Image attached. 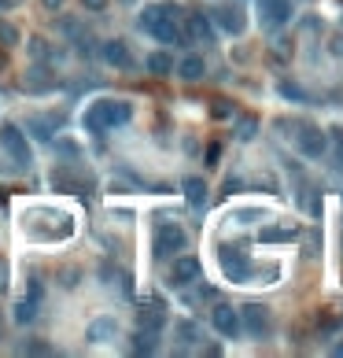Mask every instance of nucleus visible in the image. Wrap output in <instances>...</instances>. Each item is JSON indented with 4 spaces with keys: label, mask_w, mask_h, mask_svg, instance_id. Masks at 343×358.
I'll return each instance as SVG.
<instances>
[{
    "label": "nucleus",
    "mask_w": 343,
    "mask_h": 358,
    "mask_svg": "<svg viewBox=\"0 0 343 358\" xmlns=\"http://www.w3.org/2000/svg\"><path fill=\"white\" fill-rule=\"evenodd\" d=\"M177 4H155V8H144L140 11V27L148 30L159 45H177L184 41V33L177 27Z\"/></svg>",
    "instance_id": "obj_1"
},
{
    "label": "nucleus",
    "mask_w": 343,
    "mask_h": 358,
    "mask_svg": "<svg viewBox=\"0 0 343 358\" xmlns=\"http://www.w3.org/2000/svg\"><path fill=\"white\" fill-rule=\"evenodd\" d=\"M148 70L155 74V78H166V74L174 70V59H170L166 52H152L148 56Z\"/></svg>",
    "instance_id": "obj_21"
},
{
    "label": "nucleus",
    "mask_w": 343,
    "mask_h": 358,
    "mask_svg": "<svg viewBox=\"0 0 343 358\" xmlns=\"http://www.w3.org/2000/svg\"><path fill=\"white\" fill-rule=\"evenodd\" d=\"M333 140H336V166L343 170V130H333Z\"/></svg>",
    "instance_id": "obj_29"
},
{
    "label": "nucleus",
    "mask_w": 343,
    "mask_h": 358,
    "mask_svg": "<svg viewBox=\"0 0 343 358\" xmlns=\"http://www.w3.org/2000/svg\"><path fill=\"white\" fill-rule=\"evenodd\" d=\"M258 237H262V240H292L295 229H277V225H270V229H262Z\"/></svg>",
    "instance_id": "obj_24"
},
{
    "label": "nucleus",
    "mask_w": 343,
    "mask_h": 358,
    "mask_svg": "<svg viewBox=\"0 0 343 358\" xmlns=\"http://www.w3.org/2000/svg\"><path fill=\"white\" fill-rule=\"evenodd\" d=\"M240 325L251 332V336H270L273 318H270V311H266L262 303H247L244 311H240Z\"/></svg>",
    "instance_id": "obj_8"
},
{
    "label": "nucleus",
    "mask_w": 343,
    "mask_h": 358,
    "mask_svg": "<svg viewBox=\"0 0 343 358\" xmlns=\"http://www.w3.org/2000/svg\"><path fill=\"white\" fill-rule=\"evenodd\" d=\"M129 348H133V355H152V351H159V332H155V329H140Z\"/></svg>",
    "instance_id": "obj_19"
},
{
    "label": "nucleus",
    "mask_w": 343,
    "mask_h": 358,
    "mask_svg": "<svg viewBox=\"0 0 343 358\" xmlns=\"http://www.w3.org/2000/svg\"><path fill=\"white\" fill-rule=\"evenodd\" d=\"M255 119H240V126H236V137H240V140H251L255 137Z\"/></svg>",
    "instance_id": "obj_27"
},
{
    "label": "nucleus",
    "mask_w": 343,
    "mask_h": 358,
    "mask_svg": "<svg viewBox=\"0 0 343 358\" xmlns=\"http://www.w3.org/2000/svg\"><path fill=\"white\" fill-rule=\"evenodd\" d=\"M218 156H221V148L210 144V148H207V166H218Z\"/></svg>",
    "instance_id": "obj_30"
},
{
    "label": "nucleus",
    "mask_w": 343,
    "mask_h": 358,
    "mask_svg": "<svg viewBox=\"0 0 343 358\" xmlns=\"http://www.w3.org/2000/svg\"><path fill=\"white\" fill-rule=\"evenodd\" d=\"M100 59L108 63V67H118V70H129V63H133L126 41H103L100 45Z\"/></svg>",
    "instance_id": "obj_12"
},
{
    "label": "nucleus",
    "mask_w": 343,
    "mask_h": 358,
    "mask_svg": "<svg viewBox=\"0 0 343 358\" xmlns=\"http://www.w3.org/2000/svg\"><path fill=\"white\" fill-rule=\"evenodd\" d=\"M41 299H45V288H41V281H26V292L11 303V318H15L19 325H30L37 311H41Z\"/></svg>",
    "instance_id": "obj_3"
},
{
    "label": "nucleus",
    "mask_w": 343,
    "mask_h": 358,
    "mask_svg": "<svg viewBox=\"0 0 343 358\" xmlns=\"http://www.w3.org/2000/svg\"><path fill=\"white\" fill-rule=\"evenodd\" d=\"M258 15H262V27L277 30L292 19V0H258Z\"/></svg>",
    "instance_id": "obj_10"
},
{
    "label": "nucleus",
    "mask_w": 343,
    "mask_h": 358,
    "mask_svg": "<svg viewBox=\"0 0 343 358\" xmlns=\"http://www.w3.org/2000/svg\"><path fill=\"white\" fill-rule=\"evenodd\" d=\"M30 52H34V59H52V48H48V41H41V37L30 41Z\"/></svg>",
    "instance_id": "obj_25"
},
{
    "label": "nucleus",
    "mask_w": 343,
    "mask_h": 358,
    "mask_svg": "<svg viewBox=\"0 0 343 358\" xmlns=\"http://www.w3.org/2000/svg\"><path fill=\"white\" fill-rule=\"evenodd\" d=\"M184 196H189V203L196 211L203 207L207 203V185H203V177H189V181H184Z\"/></svg>",
    "instance_id": "obj_20"
},
{
    "label": "nucleus",
    "mask_w": 343,
    "mask_h": 358,
    "mask_svg": "<svg viewBox=\"0 0 343 358\" xmlns=\"http://www.w3.org/2000/svg\"><path fill=\"white\" fill-rule=\"evenodd\" d=\"M295 144H299V151H302L307 159H321L325 151H328V140H325V133L318 130V126H310V122H299Z\"/></svg>",
    "instance_id": "obj_6"
},
{
    "label": "nucleus",
    "mask_w": 343,
    "mask_h": 358,
    "mask_svg": "<svg viewBox=\"0 0 343 358\" xmlns=\"http://www.w3.org/2000/svg\"><path fill=\"white\" fill-rule=\"evenodd\" d=\"M41 4H45L48 11H59V8H63V0H41Z\"/></svg>",
    "instance_id": "obj_33"
},
{
    "label": "nucleus",
    "mask_w": 343,
    "mask_h": 358,
    "mask_svg": "<svg viewBox=\"0 0 343 358\" xmlns=\"http://www.w3.org/2000/svg\"><path fill=\"white\" fill-rule=\"evenodd\" d=\"M0 8H11V0H0Z\"/></svg>",
    "instance_id": "obj_34"
},
{
    "label": "nucleus",
    "mask_w": 343,
    "mask_h": 358,
    "mask_svg": "<svg viewBox=\"0 0 343 358\" xmlns=\"http://www.w3.org/2000/svg\"><path fill=\"white\" fill-rule=\"evenodd\" d=\"M163 322H166V303H163V299H148V303L137 311V325H140V329H155V332H159Z\"/></svg>",
    "instance_id": "obj_14"
},
{
    "label": "nucleus",
    "mask_w": 343,
    "mask_h": 358,
    "mask_svg": "<svg viewBox=\"0 0 343 358\" xmlns=\"http://www.w3.org/2000/svg\"><path fill=\"white\" fill-rule=\"evenodd\" d=\"M177 74L184 82H200L203 74H207V63H203V56H184L181 63H177Z\"/></svg>",
    "instance_id": "obj_18"
},
{
    "label": "nucleus",
    "mask_w": 343,
    "mask_h": 358,
    "mask_svg": "<svg viewBox=\"0 0 343 358\" xmlns=\"http://www.w3.org/2000/svg\"><path fill=\"white\" fill-rule=\"evenodd\" d=\"M85 336H89L92 343H100V340H115V336H118V322H115V318H96V322L89 325Z\"/></svg>",
    "instance_id": "obj_17"
},
{
    "label": "nucleus",
    "mask_w": 343,
    "mask_h": 358,
    "mask_svg": "<svg viewBox=\"0 0 343 358\" xmlns=\"http://www.w3.org/2000/svg\"><path fill=\"white\" fill-rule=\"evenodd\" d=\"M82 8H89V11H103V8H108V0H82Z\"/></svg>",
    "instance_id": "obj_31"
},
{
    "label": "nucleus",
    "mask_w": 343,
    "mask_h": 358,
    "mask_svg": "<svg viewBox=\"0 0 343 358\" xmlns=\"http://www.w3.org/2000/svg\"><path fill=\"white\" fill-rule=\"evenodd\" d=\"M214 19H218V27L226 30V33H244V27H247L244 11L236 8V4H221V8L214 11Z\"/></svg>",
    "instance_id": "obj_16"
},
{
    "label": "nucleus",
    "mask_w": 343,
    "mask_h": 358,
    "mask_svg": "<svg viewBox=\"0 0 343 358\" xmlns=\"http://www.w3.org/2000/svg\"><path fill=\"white\" fill-rule=\"evenodd\" d=\"M210 322H214V329H218L226 340H236V336L244 332V325H240V311H233L229 303H214V311H210Z\"/></svg>",
    "instance_id": "obj_7"
},
{
    "label": "nucleus",
    "mask_w": 343,
    "mask_h": 358,
    "mask_svg": "<svg viewBox=\"0 0 343 358\" xmlns=\"http://www.w3.org/2000/svg\"><path fill=\"white\" fill-rule=\"evenodd\" d=\"M233 107L229 104H214V119H226V114H229Z\"/></svg>",
    "instance_id": "obj_32"
},
{
    "label": "nucleus",
    "mask_w": 343,
    "mask_h": 358,
    "mask_svg": "<svg viewBox=\"0 0 343 358\" xmlns=\"http://www.w3.org/2000/svg\"><path fill=\"white\" fill-rule=\"evenodd\" d=\"M184 244H189V237H184L181 225L159 222V229H155V259H174L177 251H184Z\"/></svg>",
    "instance_id": "obj_4"
},
{
    "label": "nucleus",
    "mask_w": 343,
    "mask_h": 358,
    "mask_svg": "<svg viewBox=\"0 0 343 358\" xmlns=\"http://www.w3.org/2000/svg\"><path fill=\"white\" fill-rule=\"evenodd\" d=\"M22 85H26V93H52L59 82H56V74H52L48 67H30V74L22 78Z\"/></svg>",
    "instance_id": "obj_15"
},
{
    "label": "nucleus",
    "mask_w": 343,
    "mask_h": 358,
    "mask_svg": "<svg viewBox=\"0 0 343 358\" xmlns=\"http://www.w3.org/2000/svg\"><path fill=\"white\" fill-rule=\"evenodd\" d=\"M0 144H4V151L11 159H15V166L19 170H30V163H34V151H30V144H26V133L19 130V126H4L0 130Z\"/></svg>",
    "instance_id": "obj_5"
},
{
    "label": "nucleus",
    "mask_w": 343,
    "mask_h": 358,
    "mask_svg": "<svg viewBox=\"0 0 343 358\" xmlns=\"http://www.w3.org/2000/svg\"><path fill=\"white\" fill-rule=\"evenodd\" d=\"M336 355H343V343H340V348H336Z\"/></svg>",
    "instance_id": "obj_35"
},
{
    "label": "nucleus",
    "mask_w": 343,
    "mask_h": 358,
    "mask_svg": "<svg viewBox=\"0 0 343 358\" xmlns=\"http://www.w3.org/2000/svg\"><path fill=\"white\" fill-rule=\"evenodd\" d=\"M11 45H19V30L11 22H0V48H11Z\"/></svg>",
    "instance_id": "obj_23"
},
{
    "label": "nucleus",
    "mask_w": 343,
    "mask_h": 358,
    "mask_svg": "<svg viewBox=\"0 0 343 358\" xmlns=\"http://www.w3.org/2000/svg\"><path fill=\"white\" fill-rule=\"evenodd\" d=\"M218 259H221V270H226L229 281H247L251 277V262H247V255L240 248H221Z\"/></svg>",
    "instance_id": "obj_9"
},
{
    "label": "nucleus",
    "mask_w": 343,
    "mask_h": 358,
    "mask_svg": "<svg viewBox=\"0 0 343 358\" xmlns=\"http://www.w3.org/2000/svg\"><path fill=\"white\" fill-rule=\"evenodd\" d=\"M133 119V104L126 100H96L89 111H85V130L89 133H108L115 126H126Z\"/></svg>",
    "instance_id": "obj_2"
},
{
    "label": "nucleus",
    "mask_w": 343,
    "mask_h": 358,
    "mask_svg": "<svg viewBox=\"0 0 343 358\" xmlns=\"http://www.w3.org/2000/svg\"><path fill=\"white\" fill-rule=\"evenodd\" d=\"M200 262L196 259H177L174 262V270H170V285L174 288H189V285H196V281H200Z\"/></svg>",
    "instance_id": "obj_13"
},
{
    "label": "nucleus",
    "mask_w": 343,
    "mask_h": 358,
    "mask_svg": "<svg viewBox=\"0 0 343 358\" xmlns=\"http://www.w3.org/2000/svg\"><path fill=\"white\" fill-rule=\"evenodd\" d=\"M59 122H63L59 114H52V119H30L26 126H30V130H34V137H41V140H52V126H59Z\"/></svg>",
    "instance_id": "obj_22"
},
{
    "label": "nucleus",
    "mask_w": 343,
    "mask_h": 358,
    "mask_svg": "<svg viewBox=\"0 0 343 358\" xmlns=\"http://www.w3.org/2000/svg\"><path fill=\"white\" fill-rule=\"evenodd\" d=\"M281 93H284L288 100H307V93H302V89H299V85H288V82L281 85Z\"/></svg>",
    "instance_id": "obj_28"
},
{
    "label": "nucleus",
    "mask_w": 343,
    "mask_h": 358,
    "mask_svg": "<svg viewBox=\"0 0 343 358\" xmlns=\"http://www.w3.org/2000/svg\"><path fill=\"white\" fill-rule=\"evenodd\" d=\"M177 336H181V343H196V340H200V332H196L192 322H181L177 325Z\"/></svg>",
    "instance_id": "obj_26"
},
{
    "label": "nucleus",
    "mask_w": 343,
    "mask_h": 358,
    "mask_svg": "<svg viewBox=\"0 0 343 358\" xmlns=\"http://www.w3.org/2000/svg\"><path fill=\"white\" fill-rule=\"evenodd\" d=\"M184 37H189V41H196V45H214V27H210L207 15H200V11H196V15L184 19Z\"/></svg>",
    "instance_id": "obj_11"
}]
</instances>
